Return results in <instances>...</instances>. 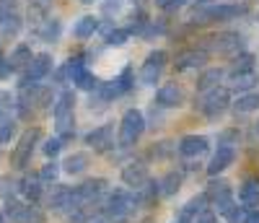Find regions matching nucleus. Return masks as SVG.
<instances>
[{
	"instance_id": "f257e3e1",
	"label": "nucleus",
	"mask_w": 259,
	"mask_h": 223,
	"mask_svg": "<svg viewBox=\"0 0 259 223\" xmlns=\"http://www.w3.org/2000/svg\"><path fill=\"white\" fill-rule=\"evenodd\" d=\"M73 109H75V94L65 88V91L55 99V104H52V117H55V127H57V138H62V140H68V138L75 135Z\"/></svg>"
},
{
	"instance_id": "393cba45",
	"label": "nucleus",
	"mask_w": 259,
	"mask_h": 223,
	"mask_svg": "<svg viewBox=\"0 0 259 223\" xmlns=\"http://www.w3.org/2000/svg\"><path fill=\"white\" fill-rule=\"evenodd\" d=\"M161 192H158V182H153V179H148L143 187H138L135 190V205L140 203V205H153L156 203V197H158Z\"/></svg>"
},
{
	"instance_id": "37998d69",
	"label": "nucleus",
	"mask_w": 259,
	"mask_h": 223,
	"mask_svg": "<svg viewBox=\"0 0 259 223\" xmlns=\"http://www.w3.org/2000/svg\"><path fill=\"white\" fill-rule=\"evenodd\" d=\"M254 132H256V138H259V122H256V125H254Z\"/></svg>"
},
{
	"instance_id": "49530a36",
	"label": "nucleus",
	"mask_w": 259,
	"mask_h": 223,
	"mask_svg": "<svg viewBox=\"0 0 259 223\" xmlns=\"http://www.w3.org/2000/svg\"><path fill=\"white\" fill-rule=\"evenodd\" d=\"M174 223H187V220H182V218H179V220H174Z\"/></svg>"
},
{
	"instance_id": "a19ab883",
	"label": "nucleus",
	"mask_w": 259,
	"mask_h": 223,
	"mask_svg": "<svg viewBox=\"0 0 259 223\" xmlns=\"http://www.w3.org/2000/svg\"><path fill=\"white\" fill-rule=\"evenodd\" d=\"M11 76V68H8V60L3 57V52H0V81H6Z\"/></svg>"
},
{
	"instance_id": "4468645a",
	"label": "nucleus",
	"mask_w": 259,
	"mask_h": 223,
	"mask_svg": "<svg viewBox=\"0 0 259 223\" xmlns=\"http://www.w3.org/2000/svg\"><path fill=\"white\" fill-rule=\"evenodd\" d=\"M50 208L55 213H73L78 210V197L73 187H57L55 195H50Z\"/></svg>"
},
{
	"instance_id": "9d476101",
	"label": "nucleus",
	"mask_w": 259,
	"mask_h": 223,
	"mask_svg": "<svg viewBox=\"0 0 259 223\" xmlns=\"http://www.w3.org/2000/svg\"><path fill=\"white\" fill-rule=\"evenodd\" d=\"M166 62H168V55L163 50H156V52H150L143 62V68H140V83L145 86H153L156 81H161L163 70H166Z\"/></svg>"
},
{
	"instance_id": "39448f33",
	"label": "nucleus",
	"mask_w": 259,
	"mask_h": 223,
	"mask_svg": "<svg viewBox=\"0 0 259 223\" xmlns=\"http://www.w3.org/2000/svg\"><path fill=\"white\" fill-rule=\"evenodd\" d=\"M202 50L207 55H226V57H236L241 55L244 50V36L241 34H233V31H223V34H215V36H207Z\"/></svg>"
},
{
	"instance_id": "9b49d317",
	"label": "nucleus",
	"mask_w": 259,
	"mask_h": 223,
	"mask_svg": "<svg viewBox=\"0 0 259 223\" xmlns=\"http://www.w3.org/2000/svg\"><path fill=\"white\" fill-rule=\"evenodd\" d=\"M210 60V55L202 50V47H189V50H182L174 60V68L177 73H187V70H197V68H205Z\"/></svg>"
},
{
	"instance_id": "09e8293b",
	"label": "nucleus",
	"mask_w": 259,
	"mask_h": 223,
	"mask_svg": "<svg viewBox=\"0 0 259 223\" xmlns=\"http://www.w3.org/2000/svg\"><path fill=\"white\" fill-rule=\"evenodd\" d=\"M135 3H140V0H135Z\"/></svg>"
},
{
	"instance_id": "de8ad7c7",
	"label": "nucleus",
	"mask_w": 259,
	"mask_h": 223,
	"mask_svg": "<svg viewBox=\"0 0 259 223\" xmlns=\"http://www.w3.org/2000/svg\"><path fill=\"white\" fill-rule=\"evenodd\" d=\"M96 223H104V220H96Z\"/></svg>"
},
{
	"instance_id": "58836bf2",
	"label": "nucleus",
	"mask_w": 259,
	"mask_h": 223,
	"mask_svg": "<svg viewBox=\"0 0 259 223\" xmlns=\"http://www.w3.org/2000/svg\"><path fill=\"white\" fill-rule=\"evenodd\" d=\"M24 223H45V213H41L36 205H26L24 213Z\"/></svg>"
},
{
	"instance_id": "20e7f679",
	"label": "nucleus",
	"mask_w": 259,
	"mask_h": 223,
	"mask_svg": "<svg viewBox=\"0 0 259 223\" xmlns=\"http://www.w3.org/2000/svg\"><path fill=\"white\" fill-rule=\"evenodd\" d=\"M145 132V117L140 109H127L122 115V122H119V145L122 148H133Z\"/></svg>"
},
{
	"instance_id": "79ce46f5",
	"label": "nucleus",
	"mask_w": 259,
	"mask_h": 223,
	"mask_svg": "<svg viewBox=\"0 0 259 223\" xmlns=\"http://www.w3.org/2000/svg\"><path fill=\"white\" fill-rule=\"evenodd\" d=\"M241 223H259V210H251L249 215H244Z\"/></svg>"
},
{
	"instance_id": "2eb2a0df",
	"label": "nucleus",
	"mask_w": 259,
	"mask_h": 223,
	"mask_svg": "<svg viewBox=\"0 0 259 223\" xmlns=\"http://www.w3.org/2000/svg\"><path fill=\"white\" fill-rule=\"evenodd\" d=\"M184 101H187V94H184V88L179 83H166V86L158 88V94H156V104L166 106V109L182 106Z\"/></svg>"
},
{
	"instance_id": "4c0bfd02",
	"label": "nucleus",
	"mask_w": 259,
	"mask_h": 223,
	"mask_svg": "<svg viewBox=\"0 0 259 223\" xmlns=\"http://www.w3.org/2000/svg\"><path fill=\"white\" fill-rule=\"evenodd\" d=\"M187 3H189V0H156V6H158L161 11H166V13H174V11L184 8Z\"/></svg>"
},
{
	"instance_id": "aec40b11",
	"label": "nucleus",
	"mask_w": 259,
	"mask_h": 223,
	"mask_svg": "<svg viewBox=\"0 0 259 223\" xmlns=\"http://www.w3.org/2000/svg\"><path fill=\"white\" fill-rule=\"evenodd\" d=\"M31 47H26V44H18V47L11 52V57H8V68H11V73H24L26 68H29V62H31Z\"/></svg>"
},
{
	"instance_id": "6e6552de",
	"label": "nucleus",
	"mask_w": 259,
	"mask_h": 223,
	"mask_svg": "<svg viewBox=\"0 0 259 223\" xmlns=\"http://www.w3.org/2000/svg\"><path fill=\"white\" fill-rule=\"evenodd\" d=\"M39 138H41V130H39V127H31V130H26L24 135H21V140L16 143V151H13V159H11L13 169H24V166L31 161Z\"/></svg>"
},
{
	"instance_id": "c9c22d12",
	"label": "nucleus",
	"mask_w": 259,
	"mask_h": 223,
	"mask_svg": "<svg viewBox=\"0 0 259 223\" xmlns=\"http://www.w3.org/2000/svg\"><path fill=\"white\" fill-rule=\"evenodd\" d=\"M36 176L41 179V184H52V182L57 179V176H60V166H57V164L52 161V164H47L45 169H41V171H39Z\"/></svg>"
},
{
	"instance_id": "c756f323",
	"label": "nucleus",
	"mask_w": 259,
	"mask_h": 223,
	"mask_svg": "<svg viewBox=\"0 0 259 223\" xmlns=\"http://www.w3.org/2000/svg\"><path fill=\"white\" fill-rule=\"evenodd\" d=\"M62 169L68 171L70 176L83 174L85 169H89V153H73V156H68V159H65V166H62Z\"/></svg>"
},
{
	"instance_id": "423d86ee",
	"label": "nucleus",
	"mask_w": 259,
	"mask_h": 223,
	"mask_svg": "<svg viewBox=\"0 0 259 223\" xmlns=\"http://www.w3.org/2000/svg\"><path fill=\"white\" fill-rule=\"evenodd\" d=\"M228 104H231V94L226 91V88H212V91H205V94H200V99L194 101V109L200 112V115H205V117H210V120H215V117H221L223 112L228 109Z\"/></svg>"
},
{
	"instance_id": "a211bd4d",
	"label": "nucleus",
	"mask_w": 259,
	"mask_h": 223,
	"mask_svg": "<svg viewBox=\"0 0 259 223\" xmlns=\"http://www.w3.org/2000/svg\"><path fill=\"white\" fill-rule=\"evenodd\" d=\"M148 179H150V171H148V164H143V161H135V164H130V166L122 169V182L130 190L143 187Z\"/></svg>"
},
{
	"instance_id": "a18cd8bd",
	"label": "nucleus",
	"mask_w": 259,
	"mask_h": 223,
	"mask_svg": "<svg viewBox=\"0 0 259 223\" xmlns=\"http://www.w3.org/2000/svg\"><path fill=\"white\" fill-rule=\"evenodd\" d=\"M80 3H94V0H80Z\"/></svg>"
},
{
	"instance_id": "f3484780",
	"label": "nucleus",
	"mask_w": 259,
	"mask_h": 223,
	"mask_svg": "<svg viewBox=\"0 0 259 223\" xmlns=\"http://www.w3.org/2000/svg\"><path fill=\"white\" fill-rule=\"evenodd\" d=\"M85 143H89L94 151L99 153H106L114 148V132H112V125H101L96 130H91L89 135H85Z\"/></svg>"
},
{
	"instance_id": "1a4fd4ad",
	"label": "nucleus",
	"mask_w": 259,
	"mask_h": 223,
	"mask_svg": "<svg viewBox=\"0 0 259 223\" xmlns=\"http://www.w3.org/2000/svg\"><path fill=\"white\" fill-rule=\"evenodd\" d=\"M50 73H52V57H50L47 52L34 55V57H31V62H29V68L24 70V78H21L18 88H29V86H36L39 81H45Z\"/></svg>"
},
{
	"instance_id": "2f4dec72",
	"label": "nucleus",
	"mask_w": 259,
	"mask_h": 223,
	"mask_svg": "<svg viewBox=\"0 0 259 223\" xmlns=\"http://www.w3.org/2000/svg\"><path fill=\"white\" fill-rule=\"evenodd\" d=\"M254 83H256V73H254V70H246V73H233L231 88H233V91H239V94H246Z\"/></svg>"
},
{
	"instance_id": "412c9836",
	"label": "nucleus",
	"mask_w": 259,
	"mask_h": 223,
	"mask_svg": "<svg viewBox=\"0 0 259 223\" xmlns=\"http://www.w3.org/2000/svg\"><path fill=\"white\" fill-rule=\"evenodd\" d=\"M239 200H241L244 208H256L259 205V179H256V176H249V179L241 184Z\"/></svg>"
},
{
	"instance_id": "a878e982",
	"label": "nucleus",
	"mask_w": 259,
	"mask_h": 223,
	"mask_svg": "<svg viewBox=\"0 0 259 223\" xmlns=\"http://www.w3.org/2000/svg\"><path fill=\"white\" fill-rule=\"evenodd\" d=\"M24 213H26V205L16 197H6V223H24Z\"/></svg>"
},
{
	"instance_id": "72a5a7b5",
	"label": "nucleus",
	"mask_w": 259,
	"mask_h": 223,
	"mask_svg": "<svg viewBox=\"0 0 259 223\" xmlns=\"http://www.w3.org/2000/svg\"><path fill=\"white\" fill-rule=\"evenodd\" d=\"M130 36H133V34H130V29H112L109 34L104 36V42L109 44V47H122V44H127Z\"/></svg>"
},
{
	"instance_id": "f8f14e48",
	"label": "nucleus",
	"mask_w": 259,
	"mask_h": 223,
	"mask_svg": "<svg viewBox=\"0 0 259 223\" xmlns=\"http://www.w3.org/2000/svg\"><path fill=\"white\" fill-rule=\"evenodd\" d=\"M73 190H75V197H78V208H89L106 192V179H89V182H83Z\"/></svg>"
},
{
	"instance_id": "c85d7f7f",
	"label": "nucleus",
	"mask_w": 259,
	"mask_h": 223,
	"mask_svg": "<svg viewBox=\"0 0 259 223\" xmlns=\"http://www.w3.org/2000/svg\"><path fill=\"white\" fill-rule=\"evenodd\" d=\"M205 203H207V197L205 195H197V197H192L189 203L182 208V213H179V218L182 220H187V223H192L194 218H197V213H202L205 210Z\"/></svg>"
},
{
	"instance_id": "473e14b6",
	"label": "nucleus",
	"mask_w": 259,
	"mask_h": 223,
	"mask_svg": "<svg viewBox=\"0 0 259 223\" xmlns=\"http://www.w3.org/2000/svg\"><path fill=\"white\" fill-rule=\"evenodd\" d=\"M16 132H18V122L11 115L0 117V143H11L16 138Z\"/></svg>"
},
{
	"instance_id": "cd10ccee",
	"label": "nucleus",
	"mask_w": 259,
	"mask_h": 223,
	"mask_svg": "<svg viewBox=\"0 0 259 223\" xmlns=\"http://www.w3.org/2000/svg\"><path fill=\"white\" fill-rule=\"evenodd\" d=\"M60 31H62V26H60V21L55 18H45L41 21V26L36 29V36L41 39V42H57L60 39Z\"/></svg>"
},
{
	"instance_id": "4be33fe9",
	"label": "nucleus",
	"mask_w": 259,
	"mask_h": 223,
	"mask_svg": "<svg viewBox=\"0 0 259 223\" xmlns=\"http://www.w3.org/2000/svg\"><path fill=\"white\" fill-rule=\"evenodd\" d=\"M223 76H226L223 68H205L202 76H200V81H197V91L205 94V91H212V88H218L221 81H223Z\"/></svg>"
},
{
	"instance_id": "7c9ffc66",
	"label": "nucleus",
	"mask_w": 259,
	"mask_h": 223,
	"mask_svg": "<svg viewBox=\"0 0 259 223\" xmlns=\"http://www.w3.org/2000/svg\"><path fill=\"white\" fill-rule=\"evenodd\" d=\"M179 187H182V174L179 171H168L163 179L158 182V192L161 195H166V197H171V195H177L179 192Z\"/></svg>"
},
{
	"instance_id": "ea45409f",
	"label": "nucleus",
	"mask_w": 259,
	"mask_h": 223,
	"mask_svg": "<svg viewBox=\"0 0 259 223\" xmlns=\"http://www.w3.org/2000/svg\"><path fill=\"white\" fill-rule=\"evenodd\" d=\"M192 223H218V215H215V210H202V213H197V218H194Z\"/></svg>"
},
{
	"instance_id": "5701e85b",
	"label": "nucleus",
	"mask_w": 259,
	"mask_h": 223,
	"mask_svg": "<svg viewBox=\"0 0 259 223\" xmlns=\"http://www.w3.org/2000/svg\"><path fill=\"white\" fill-rule=\"evenodd\" d=\"M99 31V18L96 16H80L78 24L73 26V36L75 39H91Z\"/></svg>"
},
{
	"instance_id": "0eeeda50",
	"label": "nucleus",
	"mask_w": 259,
	"mask_h": 223,
	"mask_svg": "<svg viewBox=\"0 0 259 223\" xmlns=\"http://www.w3.org/2000/svg\"><path fill=\"white\" fill-rule=\"evenodd\" d=\"M205 197L207 200H212V205L218 208V213L221 215H226V218H231V213L239 208L233 203V195H231V184L226 182V179H212L210 182V187H207V192H205Z\"/></svg>"
},
{
	"instance_id": "7ed1b4c3",
	"label": "nucleus",
	"mask_w": 259,
	"mask_h": 223,
	"mask_svg": "<svg viewBox=\"0 0 259 223\" xmlns=\"http://www.w3.org/2000/svg\"><path fill=\"white\" fill-rule=\"evenodd\" d=\"M133 210H135V197L127 190L109 192V197H106V203H104V215L109 223H127Z\"/></svg>"
},
{
	"instance_id": "b1692460",
	"label": "nucleus",
	"mask_w": 259,
	"mask_h": 223,
	"mask_svg": "<svg viewBox=\"0 0 259 223\" xmlns=\"http://www.w3.org/2000/svg\"><path fill=\"white\" fill-rule=\"evenodd\" d=\"M41 190H45V184H41L39 176H26V179H21V184H18V192L24 195L29 203H36L41 197Z\"/></svg>"
},
{
	"instance_id": "6ab92c4d",
	"label": "nucleus",
	"mask_w": 259,
	"mask_h": 223,
	"mask_svg": "<svg viewBox=\"0 0 259 223\" xmlns=\"http://www.w3.org/2000/svg\"><path fill=\"white\" fill-rule=\"evenodd\" d=\"M233 161H236V148H233V145H218V151H215V156H212V161L207 164V174H210V176L221 174V171H226Z\"/></svg>"
},
{
	"instance_id": "dca6fc26",
	"label": "nucleus",
	"mask_w": 259,
	"mask_h": 223,
	"mask_svg": "<svg viewBox=\"0 0 259 223\" xmlns=\"http://www.w3.org/2000/svg\"><path fill=\"white\" fill-rule=\"evenodd\" d=\"M210 151V140L205 135H184L179 140V153L184 159H200Z\"/></svg>"
},
{
	"instance_id": "f03ea898",
	"label": "nucleus",
	"mask_w": 259,
	"mask_h": 223,
	"mask_svg": "<svg viewBox=\"0 0 259 223\" xmlns=\"http://www.w3.org/2000/svg\"><path fill=\"white\" fill-rule=\"evenodd\" d=\"M246 8L239 6V3H210V6H202L192 13V24H215V21H231V18H239Z\"/></svg>"
},
{
	"instance_id": "bb28decb",
	"label": "nucleus",
	"mask_w": 259,
	"mask_h": 223,
	"mask_svg": "<svg viewBox=\"0 0 259 223\" xmlns=\"http://www.w3.org/2000/svg\"><path fill=\"white\" fill-rule=\"evenodd\" d=\"M233 109H236V115H251V112L259 109V94H254V91L241 94L233 101Z\"/></svg>"
},
{
	"instance_id": "ddd939ff",
	"label": "nucleus",
	"mask_w": 259,
	"mask_h": 223,
	"mask_svg": "<svg viewBox=\"0 0 259 223\" xmlns=\"http://www.w3.org/2000/svg\"><path fill=\"white\" fill-rule=\"evenodd\" d=\"M0 26H3L6 34H18V29H21L18 0H0Z\"/></svg>"
},
{
	"instance_id": "c03bdc74",
	"label": "nucleus",
	"mask_w": 259,
	"mask_h": 223,
	"mask_svg": "<svg viewBox=\"0 0 259 223\" xmlns=\"http://www.w3.org/2000/svg\"><path fill=\"white\" fill-rule=\"evenodd\" d=\"M0 223H6V215H3V210H0Z\"/></svg>"
},
{
	"instance_id": "e433bc0d",
	"label": "nucleus",
	"mask_w": 259,
	"mask_h": 223,
	"mask_svg": "<svg viewBox=\"0 0 259 223\" xmlns=\"http://www.w3.org/2000/svg\"><path fill=\"white\" fill-rule=\"evenodd\" d=\"M62 143H65V140L55 135V138H50V140L45 143V148H41V151H45V156H47V159H55V156L62 151Z\"/></svg>"
},
{
	"instance_id": "f704fd0d",
	"label": "nucleus",
	"mask_w": 259,
	"mask_h": 223,
	"mask_svg": "<svg viewBox=\"0 0 259 223\" xmlns=\"http://www.w3.org/2000/svg\"><path fill=\"white\" fill-rule=\"evenodd\" d=\"M246 70H254V55H249V52L236 55V62H233L231 73H246Z\"/></svg>"
}]
</instances>
